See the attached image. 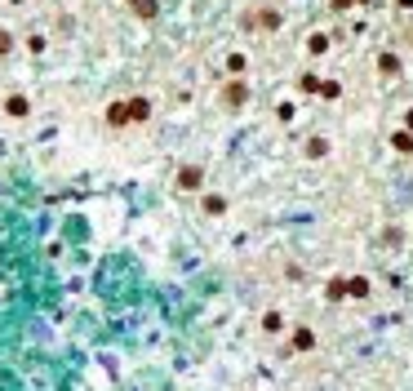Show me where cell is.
Instances as JSON below:
<instances>
[{
	"label": "cell",
	"instance_id": "1",
	"mask_svg": "<svg viewBox=\"0 0 413 391\" xmlns=\"http://www.w3.org/2000/svg\"><path fill=\"white\" fill-rule=\"evenodd\" d=\"M311 342H316L311 329H298V333H294V347H311Z\"/></svg>",
	"mask_w": 413,
	"mask_h": 391
}]
</instances>
